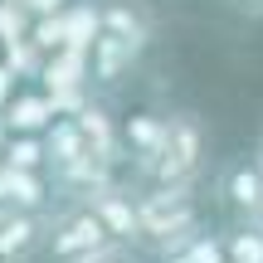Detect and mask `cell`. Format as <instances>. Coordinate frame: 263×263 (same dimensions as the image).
Listing matches in <instances>:
<instances>
[{
	"label": "cell",
	"mask_w": 263,
	"mask_h": 263,
	"mask_svg": "<svg viewBox=\"0 0 263 263\" xmlns=\"http://www.w3.org/2000/svg\"><path fill=\"white\" fill-rule=\"evenodd\" d=\"M117 239L98 224V215L88 205H64L59 215H49V258L54 263H83L103 249H112Z\"/></svg>",
	"instance_id": "cell-3"
},
{
	"label": "cell",
	"mask_w": 263,
	"mask_h": 263,
	"mask_svg": "<svg viewBox=\"0 0 263 263\" xmlns=\"http://www.w3.org/2000/svg\"><path fill=\"white\" fill-rule=\"evenodd\" d=\"M83 263H132V258H127V244H112V249H103V254H93Z\"/></svg>",
	"instance_id": "cell-22"
},
{
	"label": "cell",
	"mask_w": 263,
	"mask_h": 263,
	"mask_svg": "<svg viewBox=\"0 0 263 263\" xmlns=\"http://www.w3.org/2000/svg\"><path fill=\"white\" fill-rule=\"evenodd\" d=\"M0 122L10 127V137H44L59 117H54V103L44 93H15L10 107L0 112Z\"/></svg>",
	"instance_id": "cell-10"
},
{
	"label": "cell",
	"mask_w": 263,
	"mask_h": 263,
	"mask_svg": "<svg viewBox=\"0 0 263 263\" xmlns=\"http://www.w3.org/2000/svg\"><path fill=\"white\" fill-rule=\"evenodd\" d=\"M254 161H258V171H263V132H258V151H254Z\"/></svg>",
	"instance_id": "cell-24"
},
{
	"label": "cell",
	"mask_w": 263,
	"mask_h": 263,
	"mask_svg": "<svg viewBox=\"0 0 263 263\" xmlns=\"http://www.w3.org/2000/svg\"><path fill=\"white\" fill-rule=\"evenodd\" d=\"M78 122V132H83V146L93 151V156H103V161H122V132H117V122H112V112H107L103 103H93L88 98V107L73 117Z\"/></svg>",
	"instance_id": "cell-9"
},
{
	"label": "cell",
	"mask_w": 263,
	"mask_h": 263,
	"mask_svg": "<svg viewBox=\"0 0 263 263\" xmlns=\"http://www.w3.org/2000/svg\"><path fill=\"white\" fill-rule=\"evenodd\" d=\"M161 137H166V117H151V112L132 117V122L122 127V146L132 151V156H137V166H141V161H151V156H156Z\"/></svg>",
	"instance_id": "cell-14"
},
{
	"label": "cell",
	"mask_w": 263,
	"mask_h": 263,
	"mask_svg": "<svg viewBox=\"0 0 263 263\" xmlns=\"http://www.w3.org/2000/svg\"><path fill=\"white\" fill-rule=\"evenodd\" d=\"M10 98H15V73H10V68L0 64V112L10 107Z\"/></svg>",
	"instance_id": "cell-23"
},
{
	"label": "cell",
	"mask_w": 263,
	"mask_h": 263,
	"mask_svg": "<svg viewBox=\"0 0 263 263\" xmlns=\"http://www.w3.org/2000/svg\"><path fill=\"white\" fill-rule=\"evenodd\" d=\"M219 200H224V210H234L244 224H254V215L263 205V171H258V161H229V166L219 171Z\"/></svg>",
	"instance_id": "cell-7"
},
{
	"label": "cell",
	"mask_w": 263,
	"mask_h": 263,
	"mask_svg": "<svg viewBox=\"0 0 263 263\" xmlns=\"http://www.w3.org/2000/svg\"><path fill=\"white\" fill-rule=\"evenodd\" d=\"M49 254V210H5L0 205V263H34Z\"/></svg>",
	"instance_id": "cell-4"
},
{
	"label": "cell",
	"mask_w": 263,
	"mask_h": 263,
	"mask_svg": "<svg viewBox=\"0 0 263 263\" xmlns=\"http://www.w3.org/2000/svg\"><path fill=\"white\" fill-rule=\"evenodd\" d=\"M254 229H263V205H258V215H254Z\"/></svg>",
	"instance_id": "cell-25"
},
{
	"label": "cell",
	"mask_w": 263,
	"mask_h": 263,
	"mask_svg": "<svg viewBox=\"0 0 263 263\" xmlns=\"http://www.w3.org/2000/svg\"><path fill=\"white\" fill-rule=\"evenodd\" d=\"M39 78H44V93L88 88V78H93L88 49H59V54H49V59H44V68H39Z\"/></svg>",
	"instance_id": "cell-11"
},
{
	"label": "cell",
	"mask_w": 263,
	"mask_h": 263,
	"mask_svg": "<svg viewBox=\"0 0 263 263\" xmlns=\"http://www.w3.org/2000/svg\"><path fill=\"white\" fill-rule=\"evenodd\" d=\"M25 10H29V15H59V10H68V0H25Z\"/></svg>",
	"instance_id": "cell-20"
},
{
	"label": "cell",
	"mask_w": 263,
	"mask_h": 263,
	"mask_svg": "<svg viewBox=\"0 0 263 263\" xmlns=\"http://www.w3.org/2000/svg\"><path fill=\"white\" fill-rule=\"evenodd\" d=\"M5 166H15V171H44L49 166V156H44V137H10V146H5Z\"/></svg>",
	"instance_id": "cell-18"
},
{
	"label": "cell",
	"mask_w": 263,
	"mask_h": 263,
	"mask_svg": "<svg viewBox=\"0 0 263 263\" xmlns=\"http://www.w3.org/2000/svg\"><path fill=\"white\" fill-rule=\"evenodd\" d=\"M224 258L229 263H263V229L239 224L234 234H224Z\"/></svg>",
	"instance_id": "cell-17"
},
{
	"label": "cell",
	"mask_w": 263,
	"mask_h": 263,
	"mask_svg": "<svg viewBox=\"0 0 263 263\" xmlns=\"http://www.w3.org/2000/svg\"><path fill=\"white\" fill-rule=\"evenodd\" d=\"M180 254H185L190 263H229L224 258V239H215V234H195Z\"/></svg>",
	"instance_id": "cell-19"
},
{
	"label": "cell",
	"mask_w": 263,
	"mask_h": 263,
	"mask_svg": "<svg viewBox=\"0 0 263 263\" xmlns=\"http://www.w3.org/2000/svg\"><path fill=\"white\" fill-rule=\"evenodd\" d=\"M49 180L44 171H15L0 161V205L5 210H29V215H44L49 210Z\"/></svg>",
	"instance_id": "cell-8"
},
{
	"label": "cell",
	"mask_w": 263,
	"mask_h": 263,
	"mask_svg": "<svg viewBox=\"0 0 263 263\" xmlns=\"http://www.w3.org/2000/svg\"><path fill=\"white\" fill-rule=\"evenodd\" d=\"M137 171H146L156 185L190 190V185H195V176L205 171V122H200L195 112H171L156 156L141 161Z\"/></svg>",
	"instance_id": "cell-2"
},
{
	"label": "cell",
	"mask_w": 263,
	"mask_h": 263,
	"mask_svg": "<svg viewBox=\"0 0 263 263\" xmlns=\"http://www.w3.org/2000/svg\"><path fill=\"white\" fill-rule=\"evenodd\" d=\"M103 34L98 5H68L64 10V49H93Z\"/></svg>",
	"instance_id": "cell-15"
},
{
	"label": "cell",
	"mask_w": 263,
	"mask_h": 263,
	"mask_svg": "<svg viewBox=\"0 0 263 263\" xmlns=\"http://www.w3.org/2000/svg\"><path fill=\"white\" fill-rule=\"evenodd\" d=\"M88 64H93V78H98V83H117V78H122L132 64H137V54H132L122 39L98 34V44L88 49Z\"/></svg>",
	"instance_id": "cell-13"
},
{
	"label": "cell",
	"mask_w": 263,
	"mask_h": 263,
	"mask_svg": "<svg viewBox=\"0 0 263 263\" xmlns=\"http://www.w3.org/2000/svg\"><path fill=\"white\" fill-rule=\"evenodd\" d=\"M44 156H49V166H54V176H59V171H68L73 161H83V156H88L83 132H78L73 117H59V122L44 132Z\"/></svg>",
	"instance_id": "cell-12"
},
{
	"label": "cell",
	"mask_w": 263,
	"mask_h": 263,
	"mask_svg": "<svg viewBox=\"0 0 263 263\" xmlns=\"http://www.w3.org/2000/svg\"><path fill=\"white\" fill-rule=\"evenodd\" d=\"M98 20H103V34L122 39L132 54H141L151 44V34H156V20H151V10L141 0H103L98 5Z\"/></svg>",
	"instance_id": "cell-5"
},
{
	"label": "cell",
	"mask_w": 263,
	"mask_h": 263,
	"mask_svg": "<svg viewBox=\"0 0 263 263\" xmlns=\"http://www.w3.org/2000/svg\"><path fill=\"white\" fill-rule=\"evenodd\" d=\"M234 15H244V20H263V0H224Z\"/></svg>",
	"instance_id": "cell-21"
},
{
	"label": "cell",
	"mask_w": 263,
	"mask_h": 263,
	"mask_svg": "<svg viewBox=\"0 0 263 263\" xmlns=\"http://www.w3.org/2000/svg\"><path fill=\"white\" fill-rule=\"evenodd\" d=\"M44 59H49V54L34 44V39H15V44H5V49H0V64H5L15 78H39Z\"/></svg>",
	"instance_id": "cell-16"
},
{
	"label": "cell",
	"mask_w": 263,
	"mask_h": 263,
	"mask_svg": "<svg viewBox=\"0 0 263 263\" xmlns=\"http://www.w3.org/2000/svg\"><path fill=\"white\" fill-rule=\"evenodd\" d=\"M78 205H88L98 215V224L107 229V234L117 239V244H141V224H137V200H132V190L122 185H107L98 190V195L78 200Z\"/></svg>",
	"instance_id": "cell-6"
},
{
	"label": "cell",
	"mask_w": 263,
	"mask_h": 263,
	"mask_svg": "<svg viewBox=\"0 0 263 263\" xmlns=\"http://www.w3.org/2000/svg\"><path fill=\"white\" fill-rule=\"evenodd\" d=\"M137 224H141V244H151L166 258L180 254L200 234L195 195L190 190H176V185H151L146 195H137Z\"/></svg>",
	"instance_id": "cell-1"
}]
</instances>
